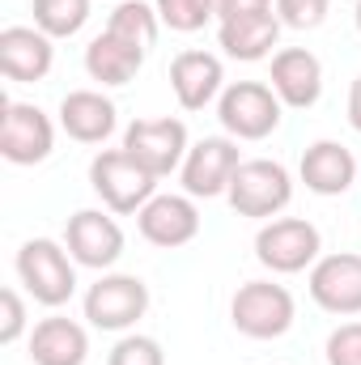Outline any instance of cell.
<instances>
[{
	"label": "cell",
	"instance_id": "1",
	"mask_svg": "<svg viewBox=\"0 0 361 365\" xmlns=\"http://www.w3.org/2000/svg\"><path fill=\"white\" fill-rule=\"evenodd\" d=\"M17 276L39 306H64L77 293V259L51 238H30L17 251Z\"/></svg>",
	"mask_w": 361,
	"mask_h": 365
},
{
	"label": "cell",
	"instance_id": "2",
	"mask_svg": "<svg viewBox=\"0 0 361 365\" xmlns=\"http://www.w3.org/2000/svg\"><path fill=\"white\" fill-rule=\"evenodd\" d=\"M90 187L111 212H141L158 195V175H149L128 149H102L90 162Z\"/></svg>",
	"mask_w": 361,
	"mask_h": 365
},
{
	"label": "cell",
	"instance_id": "3",
	"mask_svg": "<svg viewBox=\"0 0 361 365\" xmlns=\"http://www.w3.org/2000/svg\"><path fill=\"white\" fill-rule=\"evenodd\" d=\"M293 293L276 280H247L230 302V319L247 340H280L293 327Z\"/></svg>",
	"mask_w": 361,
	"mask_h": 365
},
{
	"label": "cell",
	"instance_id": "4",
	"mask_svg": "<svg viewBox=\"0 0 361 365\" xmlns=\"http://www.w3.org/2000/svg\"><path fill=\"white\" fill-rule=\"evenodd\" d=\"M225 200H230V208L238 217L268 221L280 208H289V200H293V175L280 162H272V158H251V162H243L234 170Z\"/></svg>",
	"mask_w": 361,
	"mask_h": 365
},
{
	"label": "cell",
	"instance_id": "5",
	"mask_svg": "<svg viewBox=\"0 0 361 365\" xmlns=\"http://www.w3.org/2000/svg\"><path fill=\"white\" fill-rule=\"evenodd\" d=\"M319 251H323V238L306 217H276V221H264L255 234V259L276 276L315 268Z\"/></svg>",
	"mask_w": 361,
	"mask_h": 365
},
{
	"label": "cell",
	"instance_id": "6",
	"mask_svg": "<svg viewBox=\"0 0 361 365\" xmlns=\"http://www.w3.org/2000/svg\"><path fill=\"white\" fill-rule=\"evenodd\" d=\"M285 102L264 81H234L217 98V119L234 140H264L280 128Z\"/></svg>",
	"mask_w": 361,
	"mask_h": 365
},
{
	"label": "cell",
	"instance_id": "7",
	"mask_svg": "<svg viewBox=\"0 0 361 365\" xmlns=\"http://www.w3.org/2000/svg\"><path fill=\"white\" fill-rule=\"evenodd\" d=\"M149 310V284L128 272H102L86 289V319L98 331H128Z\"/></svg>",
	"mask_w": 361,
	"mask_h": 365
},
{
	"label": "cell",
	"instance_id": "8",
	"mask_svg": "<svg viewBox=\"0 0 361 365\" xmlns=\"http://www.w3.org/2000/svg\"><path fill=\"white\" fill-rule=\"evenodd\" d=\"M56 149V123L34 102H4L0 106V153L13 166H39Z\"/></svg>",
	"mask_w": 361,
	"mask_h": 365
},
{
	"label": "cell",
	"instance_id": "9",
	"mask_svg": "<svg viewBox=\"0 0 361 365\" xmlns=\"http://www.w3.org/2000/svg\"><path fill=\"white\" fill-rule=\"evenodd\" d=\"M123 149L149 170V175H158V179H166V175H175L183 170V158H187V123L183 119H171V115H162V119H136V123H128V132H123Z\"/></svg>",
	"mask_w": 361,
	"mask_h": 365
},
{
	"label": "cell",
	"instance_id": "10",
	"mask_svg": "<svg viewBox=\"0 0 361 365\" xmlns=\"http://www.w3.org/2000/svg\"><path fill=\"white\" fill-rule=\"evenodd\" d=\"M243 166L238 158V140L234 136H204L187 149L183 158V191L191 200H213V195H225L234 170Z\"/></svg>",
	"mask_w": 361,
	"mask_h": 365
},
{
	"label": "cell",
	"instance_id": "11",
	"mask_svg": "<svg viewBox=\"0 0 361 365\" xmlns=\"http://www.w3.org/2000/svg\"><path fill=\"white\" fill-rule=\"evenodd\" d=\"M64 247L68 255L81 264V268H115L119 255H123V230L115 217H106L102 208H81L68 217V230H64Z\"/></svg>",
	"mask_w": 361,
	"mask_h": 365
},
{
	"label": "cell",
	"instance_id": "12",
	"mask_svg": "<svg viewBox=\"0 0 361 365\" xmlns=\"http://www.w3.org/2000/svg\"><path fill=\"white\" fill-rule=\"evenodd\" d=\"M310 297L319 310L327 314H361V255L340 251V255H323L310 268Z\"/></svg>",
	"mask_w": 361,
	"mask_h": 365
},
{
	"label": "cell",
	"instance_id": "13",
	"mask_svg": "<svg viewBox=\"0 0 361 365\" xmlns=\"http://www.w3.org/2000/svg\"><path fill=\"white\" fill-rule=\"evenodd\" d=\"M136 225H141L145 242L175 251V247H187L200 234V208H195L191 195H153L136 212Z\"/></svg>",
	"mask_w": 361,
	"mask_h": 365
},
{
	"label": "cell",
	"instance_id": "14",
	"mask_svg": "<svg viewBox=\"0 0 361 365\" xmlns=\"http://www.w3.org/2000/svg\"><path fill=\"white\" fill-rule=\"evenodd\" d=\"M56 47L39 26H4L0 30V73L17 86L43 81L51 73Z\"/></svg>",
	"mask_w": 361,
	"mask_h": 365
},
{
	"label": "cell",
	"instance_id": "15",
	"mask_svg": "<svg viewBox=\"0 0 361 365\" xmlns=\"http://www.w3.org/2000/svg\"><path fill=\"white\" fill-rule=\"evenodd\" d=\"M268 81H272V90H276V98H280L285 106L306 110V106H315L319 93H323V64H319V56L306 51V47H285V51L272 56V77Z\"/></svg>",
	"mask_w": 361,
	"mask_h": 365
},
{
	"label": "cell",
	"instance_id": "16",
	"mask_svg": "<svg viewBox=\"0 0 361 365\" xmlns=\"http://www.w3.org/2000/svg\"><path fill=\"white\" fill-rule=\"evenodd\" d=\"M171 90L183 110H204L225 93V68L213 51H179L171 60Z\"/></svg>",
	"mask_w": 361,
	"mask_h": 365
},
{
	"label": "cell",
	"instance_id": "17",
	"mask_svg": "<svg viewBox=\"0 0 361 365\" xmlns=\"http://www.w3.org/2000/svg\"><path fill=\"white\" fill-rule=\"evenodd\" d=\"M298 179L315 195H345L357 182V158L340 140H315L298 162Z\"/></svg>",
	"mask_w": 361,
	"mask_h": 365
},
{
	"label": "cell",
	"instance_id": "18",
	"mask_svg": "<svg viewBox=\"0 0 361 365\" xmlns=\"http://www.w3.org/2000/svg\"><path fill=\"white\" fill-rule=\"evenodd\" d=\"M119 123V110L106 93L98 90H73L60 102V128L77 140V145H102Z\"/></svg>",
	"mask_w": 361,
	"mask_h": 365
},
{
	"label": "cell",
	"instance_id": "19",
	"mask_svg": "<svg viewBox=\"0 0 361 365\" xmlns=\"http://www.w3.org/2000/svg\"><path fill=\"white\" fill-rule=\"evenodd\" d=\"M90 357V336L81 323L51 314L43 323H34L30 331V361L34 365H86Z\"/></svg>",
	"mask_w": 361,
	"mask_h": 365
},
{
	"label": "cell",
	"instance_id": "20",
	"mask_svg": "<svg viewBox=\"0 0 361 365\" xmlns=\"http://www.w3.org/2000/svg\"><path fill=\"white\" fill-rule=\"evenodd\" d=\"M276 38H280V17L276 13H247V17H234V21H221L217 26L221 51L230 60H243V64L268 60Z\"/></svg>",
	"mask_w": 361,
	"mask_h": 365
},
{
	"label": "cell",
	"instance_id": "21",
	"mask_svg": "<svg viewBox=\"0 0 361 365\" xmlns=\"http://www.w3.org/2000/svg\"><path fill=\"white\" fill-rule=\"evenodd\" d=\"M145 56L149 51H141V47L123 43L119 34L102 30L98 38H90V47H86V73H90L93 81H102V86H128L141 73Z\"/></svg>",
	"mask_w": 361,
	"mask_h": 365
},
{
	"label": "cell",
	"instance_id": "22",
	"mask_svg": "<svg viewBox=\"0 0 361 365\" xmlns=\"http://www.w3.org/2000/svg\"><path fill=\"white\" fill-rule=\"evenodd\" d=\"M158 26H162V17H158V9L145 4V0H123V4H115L111 17H106V30L119 34L123 43L141 47V51H149V47L158 43Z\"/></svg>",
	"mask_w": 361,
	"mask_h": 365
},
{
	"label": "cell",
	"instance_id": "23",
	"mask_svg": "<svg viewBox=\"0 0 361 365\" xmlns=\"http://www.w3.org/2000/svg\"><path fill=\"white\" fill-rule=\"evenodd\" d=\"M34 26L47 38H73L90 21V0H34Z\"/></svg>",
	"mask_w": 361,
	"mask_h": 365
},
{
	"label": "cell",
	"instance_id": "24",
	"mask_svg": "<svg viewBox=\"0 0 361 365\" xmlns=\"http://www.w3.org/2000/svg\"><path fill=\"white\" fill-rule=\"evenodd\" d=\"M153 9H158L162 26H171L179 34H195V30H204L217 17L213 0H153Z\"/></svg>",
	"mask_w": 361,
	"mask_h": 365
},
{
	"label": "cell",
	"instance_id": "25",
	"mask_svg": "<svg viewBox=\"0 0 361 365\" xmlns=\"http://www.w3.org/2000/svg\"><path fill=\"white\" fill-rule=\"evenodd\" d=\"M106 365H166V353L153 336H123L111 349Z\"/></svg>",
	"mask_w": 361,
	"mask_h": 365
},
{
	"label": "cell",
	"instance_id": "26",
	"mask_svg": "<svg viewBox=\"0 0 361 365\" xmlns=\"http://www.w3.org/2000/svg\"><path fill=\"white\" fill-rule=\"evenodd\" d=\"M276 17L289 30H315L327 17V0H276Z\"/></svg>",
	"mask_w": 361,
	"mask_h": 365
},
{
	"label": "cell",
	"instance_id": "27",
	"mask_svg": "<svg viewBox=\"0 0 361 365\" xmlns=\"http://www.w3.org/2000/svg\"><path fill=\"white\" fill-rule=\"evenodd\" d=\"M327 365H361V323H340L327 336Z\"/></svg>",
	"mask_w": 361,
	"mask_h": 365
},
{
	"label": "cell",
	"instance_id": "28",
	"mask_svg": "<svg viewBox=\"0 0 361 365\" xmlns=\"http://www.w3.org/2000/svg\"><path fill=\"white\" fill-rule=\"evenodd\" d=\"M0 310H4V319H0V344L21 340V331H26V302L17 297V289L0 293Z\"/></svg>",
	"mask_w": 361,
	"mask_h": 365
},
{
	"label": "cell",
	"instance_id": "29",
	"mask_svg": "<svg viewBox=\"0 0 361 365\" xmlns=\"http://www.w3.org/2000/svg\"><path fill=\"white\" fill-rule=\"evenodd\" d=\"M217 4V21H234L247 13H272V0H213Z\"/></svg>",
	"mask_w": 361,
	"mask_h": 365
},
{
	"label": "cell",
	"instance_id": "30",
	"mask_svg": "<svg viewBox=\"0 0 361 365\" xmlns=\"http://www.w3.org/2000/svg\"><path fill=\"white\" fill-rule=\"evenodd\" d=\"M349 123H353V132H361V77L349 90Z\"/></svg>",
	"mask_w": 361,
	"mask_h": 365
},
{
	"label": "cell",
	"instance_id": "31",
	"mask_svg": "<svg viewBox=\"0 0 361 365\" xmlns=\"http://www.w3.org/2000/svg\"><path fill=\"white\" fill-rule=\"evenodd\" d=\"M353 21H357V34H361V0H357V9H353Z\"/></svg>",
	"mask_w": 361,
	"mask_h": 365
}]
</instances>
